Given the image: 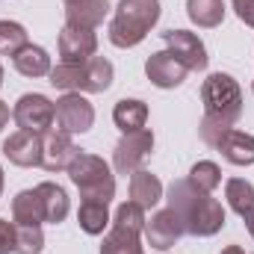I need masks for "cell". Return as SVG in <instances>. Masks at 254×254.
Returning a JSON list of instances; mask_svg holds the SVG:
<instances>
[{"instance_id": "19", "label": "cell", "mask_w": 254, "mask_h": 254, "mask_svg": "<svg viewBox=\"0 0 254 254\" xmlns=\"http://www.w3.org/2000/svg\"><path fill=\"white\" fill-rule=\"evenodd\" d=\"M12 65H15V71H18L21 77H30V80L51 74V57H48V51L39 48V45H27L24 51H18V54L12 57Z\"/></svg>"}, {"instance_id": "4", "label": "cell", "mask_w": 254, "mask_h": 254, "mask_svg": "<svg viewBox=\"0 0 254 254\" xmlns=\"http://www.w3.org/2000/svg\"><path fill=\"white\" fill-rule=\"evenodd\" d=\"M68 175L74 181V187L80 190L83 201H101L110 204L116 198V175L110 172V166L86 151H77V157L68 166Z\"/></svg>"}, {"instance_id": "17", "label": "cell", "mask_w": 254, "mask_h": 254, "mask_svg": "<svg viewBox=\"0 0 254 254\" xmlns=\"http://www.w3.org/2000/svg\"><path fill=\"white\" fill-rule=\"evenodd\" d=\"M80 71H83L80 92H92V95L107 92V89L113 86V77H116L113 63H110V60H104V57H92V60H86V63L80 65Z\"/></svg>"}, {"instance_id": "28", "label": "cell", "mask_w": 254, "mask_h": 254, "mask_svg": "<svg viewBox=\"0 0 254 254\" xmlns=\"http://www.w3.org/2000/svg\"><path fill=\"white\" fill-rule=\"evenodd\" d=\"M83 63H60L57 68H51V86L60 92H80V80H83Z\"/></svg>"}, {"instance_id": "6", "label": "cell", "mask_w": 254, "mask_h": 254, "mask_svg": "<svg viewBox=\"0 0 254 254\" xmlns=\"http://www.w3.org/2000/svg\"><path fill=\"white\" fill-rule=\"evenodd\" d=\"M54 122L60 125L63 133H89L95 125V107L80 95V92H65L54 104Z\"/></svg>"}, {"instance_id": "31", "label": "cell", "mask_w": 254, "mask_h": 254, "mask_svg": "<svg viewBox=\"0 0 254 254\" xmlns=\"http://www.w3.org/2000/svg\"><path fill=\"white\" fill-rule=\"evenodd\" d=\"M15 252V222L0 219V254Z\"/></svg>"}, {"instance_id": "32", "label": "cell", "mask_w": 254, "mask_h": 254, "mask_svg": "<svg viewBox=\"0 0 254 254\" xmlns=\"http://www.w3.org/2000/svg\"><path fill=\"white\" fill-rule=\"evenodd\" d=\"M231 3H234V12H237V18H240L243 24L254 27V0H231Z\"/></svg>"}, {"instance_id": "13", "label": "cell", "mask_w": 254, "mask_h": 254, "mask_svg": "<svg viewBox=\"0 0 254 254\" xmlns=\"http://www.w3.org/2000/svg\"><path fill=\"white\" fill-rule=\"evenodd\" d=\"M77 157V145L71 142V136L63 130H48L42 139V166L48 172H68L71 160Z\"/></svg>"}, {"instance_id": "38", "label": "cell", "mask_w": 254, "mask_h": 254, "mask_svg": "<svg viewBox=\"0 0 254 254\" xmlns=\"http://www.w3.org/2000/svg\"><path fill=\"white\" fill-rule=\"evenodd\" d=\"M63 3H65V6H68V3H77V0H63Z\"/></svg>"}, {"instance_id": "2", "label": "cell", "mask_w": 254, "mask_h": 254, "mask_svg": "<svg viewBox=\"0 0 254 254\" xmlns=\"http://www.w3.org/2000/svg\"><path fill=\"white\" fill-rule=\"evenodd\" d=\"M160 21V0H119L110 21V42L116 48H136Z\"/></svg>"}, {"instance_id": "16", "label": "cell", "mask_w": 254, "mask_h": 254, "mask_svg": "<svg viewBox=\"0 0 254 254\" xmlns=\"http://www.w3.org/2000/svg\"><path fill=\"white\" fill-rule=\"evenodd\" d=\"M130 201L139 204L142 210L157 207L163 201V184H160V178L151 175V172H145V169L133 172L130 175Z\"/></svg>"}, {"instance_id": "35", "label": "cell", "mask_w": 254, "mask_h": 254, "mask_svg": "<svg viewBox=\"0 0 254 254\" xmlns=\"http://www.w3.org/2000/svg\"><path fill=\"white\" fill-rule=\"evenodd\" d=\"M222 254H246V252H243L240 246H228V249H225V252H222Z\"/></svg>"}, {"instance_id": "23", "label": "cell", "mask_w": 254, "mask_h": 254, "mask_svg": "<svg viewBox=\"0 0 254 254\" xmlns=\"http://www.w3.org/2000/svg\"><path fill=\"white\" fill-rule=\"evenodd\" d=\"M110 204H101V201H80V210H77V222L80 228L89 234V237H98L104 234V228L110 225Z\"/></svg>"}, {"instance_id": "18", "label": "cell", "mask_w": 254, "mask_h": 254, "mask_svg": "<svg viewBox=\"0 0 254 254\" xmlns=\"http://www.w3.org/2000/svg\"><path fill=\"white\" fill-rule=\"evenodd\" d=\"M39 192V198H42V210H45V222H51V225H60L65 222V216H68V210H71V201H68V195L60 184H51V181H45V184H39L36 187Z\"/></svg>"}, {"instance_id": "15", "label": "cell", "mask_w": 254, "mask_h": 254, "mask_svg": "<svg viewBox=\"0 0 254 254\" xmlns=\"http://www.w3.org/2000/svg\"><path fill=\"white\" fill-rule=\"evenodd\" d=\"M110 15V3L107 0H77L65 6V24L71 27H86L95 30L104 24V18Z\"/></svg>"}, {"instance_id": "26", "label": "cell", "mask_w": 254, "mask_h": 254, "mask_svg": "<svg viewBox=\"0 0 254 254\" xmlns=\"http://www.w3.org/2000/svg\"><path fill=\"white\" fill-rule=\"evenodd\" d=\"M27 45H30V36L18 21H0V54L3 57H15Z\"/></svg>"}, {"instance_id": "37", "label": "cell", "mask_w": 254, "mask_h": 254, "mask_svg": "<svg viewBox=\"0 0 254 254\" xmlns=\"http://www.w3.org/2000/svg\"><path fill=\"white\" fill-rule=\"evenodd\" d=\"M0 86H3V65H0Z\"/></svg>"}, {"instance_id": "34", "label": "cell", "mask_w": 254, "mask_h": 254, "mask_svg": "<svg viewBox=\"0 0 254 254\" xmlns=\"http://www.w3.org/2000/svg\"><path fill=\"white\" fill-rule=\"evenodd\" d=\"M243 222H246V228H249V234H252V240H254V210L243 216Z\"/></svg>"}, {"instance_id": "21", "label": "cell", "mask_w": 254, "mask_h": 254, "mask_svg": "<svg viewBox=\"0 0 254 254\" xmlns=\"http://www.w3.org/2000/svg\"><path fill=\"white\" fill-rule=\"evenodd\" d=\"M12 222L15 225H42L45 222L42 198L36 190H24L12 198Z\"/></svg>"}, {"instance_id": "14", "label": "cell", "mask_w": 254, "mask_h": 254, "mask_svg": "<svg viewBox=\"0 0 254 254\" xmlns=\"http://www.w3.org/2000/svg\"><path fill=\"white\" fill-rule=\"evenodd\" d=\"M216 151L234 163V166H254V136L252 133H243V130H225L216 142Z\"/></svg>"}, {"instance_id": "30", "label": "cell", "mask_w": 254, "mask_h": 254, "mask_svg": "<svg viewBox=\"0 0 254 254\" xmlns=\"http://www.w3.org/2000/svg\"><path fill=\"white\" fill-rule=\"evenodd\" d=\"M145 210L139 207V204H133V201H125L119 210H116V216H113V225L116 228H125V231H133V234H142L145 231Z\"/></svg>"}, {"instance_id": "11", "label": "cell", "mask_w": 254, "mask_h": 254, "mask_svg": "<svg viewBox=\"0 0 254 254\" xmlns=\"http://www.w3.org/2000/svg\"><path fill=\"white\" fill-rule=\"evenodd\" d=\"M145 74L157 89H178L187 80V65L175 60L169 51H157L145 60Z\"/></svg>"}, {"instance_id": "5", "label": "cell", "mask_w": 254, "mask_h": 254, "mask_svg": "<svg viewBox=\"0 0 254 254\" xmlns=\"http://www.w3.org/2000/svg\"><path fill=\"white\" fill-rule=\"evenodd\" d=\"M151 151H154V133L148 127H142L136 133H125L113 148V166L119 175H133L142 169V163L148 160Z\"/></svg>"}, {"instance_id": "8", "label": "cell", "mask_w": 254, "mask_h": 254, "mask_svg": "<svg viewBox=\"0 0 254 254\" xmlns=\"http://www.w3.org/2000/svg\"><path fill=\"white\" fill-rule=\"evenodd\" d=\"M163 39H166V51L187 65V71H204L207 68V63H210L207 48H204V42L195 33H190V30H169V33H163Z\"/></svg>"}, {"instance_id": "1", "label": "cell", "mask_w": 254, "mask_h": 254, "mask_svg": "<svg viewBox=\"0 0 254 254\" xmlns=\"http://www.w3.org/2000/svg\"><path fill=\"white\" fill-rule=\"evenodd\" d=\"M169 207L184 222V231L192 237H216L225 228V207L213 198V192H201L190 181H172Z\"/></svg>"}, {"instance_id": "3", "label": "cell", "mask_w": 254, "mask_h": 254, "mask_svg": "<svg viewBox=\"0 0 254 254\" xmlns=\"http://www.w3.org/2000/svg\"><path fill=\"white\" fill-rule=\"evenodd\" d=\"M201 101H204V119L219 122L225 127H234L243 116V89L231 74H210L201 86Z\"/></svg>"}, {"instance_id": "29", "label": "cell", "mask_w": 254, "mask_h": 254, "mask_svg": "<svg viewBox=\"0 0 254 254\" xmlns=\"http://www.w3.org/2000/svg\"><path fill=\"white\" fill-rule=\"evenodd\" d=\"M187 181H190L192 187H198L201 192H213L222 184V169L216 163H210V160H201V163H195L190 169V178Z\"/></svg>"}, {"instance_id": "39", "label": "cell", "mask_w": 254, "mask_h": 254, "mask_svg": "<svg viewBox=\"0 0 254 254\" xmlns=\"http://www.w3.org/2000/svg\"><path fill=\"white\" fill-rule=\"evenodd\" d=\"M252 92H254V83H252Z\"/></svg>"}, {"instance_id": "9", "label": "cell", "mask_w": 254, "mask_h": 254, "mask_svg": "<svg viewBox=\"0 0 254 254\" xmlns=\"http://www.w3.org/2000/svg\"><path fill=\"white\" fill-rule=\"evenodd\" d=\"M142 234H145V240H148L151 249L166 252V249L178 246V240H181L187 231H184V222L178 219V213H175L172 207H166V210L154 213V216L145 222V231H142Z\"/></svg>"}, {"instance_id": "12", "label": "cell", "mask_w": 254, "mask_h": 254, "mask_svg": "<svg viewBox=\"0 0 254 254\" xmlns=\"http://www.w3.org/2000/svg\"><path fill=\"white\" fill-rule=\"evenodd\" d=\"M3 157L21 169L42 166V136L30 130H18L3 142Z\"/></svg>"}, {"instance_id": "7", "label": "cell", "mask_w": 254, "mask_h": 254, "mask_svg": "<svg viewBox=\"0 0 254 254\" xmlns=\"http://www.w3.org/2000/svg\"><path fill=\"white\" fill-rule=\"evenodd\" d=\"M12 119L21 130L45 136L54 125V104L45 95H21L15 110H12Z\"/></svg>"}, {"instance_id": "36", "label": "cell", "mask_w": 254, "mask_h": 254, "mask_svg": "<svg viewBox=\"0 0 254 254\" xmlns=\"http://www.w3.org/2000/svg\"><path fill=\"white\" fill-rule=\"evenodd\" d=\"M0 195H3V169H0Z\"/></svg>"}, {"instance_id": "33", "label": "cell", "mask_w": 254, "mask_h": 254, "mask_svg": "<svg viewBox=\"0 0 254 254\" xmlns=\"http://www.w3.org/2000/svg\"><path fill=\"white\" fill-rule=\"evenodd\" d=\"M6 125H9V107H6V104L0 101V130H3Z\"/></svg>"}, {"instance_id": "24", "label": "cell", "mask_w": 254, "mask_h": 254, "mask_svg": "<svg viewBox=\"0 0 254 254\" xmlns=\"http://www.w3.org/2000/svg\"><path fill=\"white\" fill-rule=\"evenodd\" d=\"M139 237L142 234H133L125 228H110V234L104 237L101 243V254H145V249L139 246Z\"/></svg>"}, {"instance_id": "27", "label": "cell", "mask_w": 254, "mask_h": 254, "mask_svg": "<svg viewBox=\"0 0 254 254\" xmlns=\"http://www.w3.org/2000/svg\"><path fill=\"white\" fill-rule=\"evenodd\" d=\"M45 234L42 225H15V254H42Z\"/></svg>"}, {"instance_id": "10", "label": "cell", "mask_w": 254, "mask_h": 254, "mask_svg": "<svg viewBox=\"0 0 254 254\" xmlns=\"http://www.w3.org/2000/svg\"><path fill=\"white\" fill-rule=\"evenodd\" d=\"M95 54H98V36H95V30L65 24L63 33H60V57H63V63H86Z\"/></svg>"}, {"instance_id": "25", "label": "cell", "mask_w": 254, "mask_h": 254, "mask_svg": "<svg viewBox=\"0 0 254 254\" xmlns=\"http://www.w3.org/2000/svg\"><path fill=\"white\" fill-rule=\"evenodd\" d=\"M225 198H228L231 210L240 213V216H246V213L254 210V187L249 181H243V178H231L225 184Z\"/></svg>"}, {"instance_id": "20", "label": "cell", "mask_w": 254, "mask_h": 254, "mask_svg": "<svg viewBox=\"0 0 254 254\" xmlns=\"http://www.w3.org/2000/svg\"><path fill=\"white\" fill-rule=\"evenodd\" d=\"M113 122L122 133H136L148 122V104L139 98H122L113 110Z\"/></svg>"}, {"instance_id": "22", "label": "cell", "mask_w": 254, "mask_h": 254, "mask_svg": "<svg viewBox=\"0 0 254 254\" xmlns=\"http://www.w3.org/2000/svg\"><path fill=\"white\" fill-rule=\"evenodd\" d=\"M187 15L192 24L213 30L225 21V3L222 0H187Z\"/></svg>"}]
</instances>
